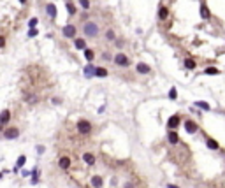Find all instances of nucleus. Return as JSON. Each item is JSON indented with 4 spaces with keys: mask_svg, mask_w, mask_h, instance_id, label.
I'll return each mask as SVG.
<instances>
[{
    "mask_svg": "<svg viewBox=\"0 0 225 188\" xmlns=\"http://www.w3.org/2000/svg\"><path fill=\"white\" fill-rule=\"evenodd\" d=\"M83 33H84L86 37H90V39H95V37H99V33H100V25L93 20L84 21V23H83Z\"/></svg>",
    "mask_w": 225,
    "mask_h": 188,
    "instance_id": "nucleus-1",
    "label": "nucleus"
},
{
    "mask_svg": "<svg viewBox=\"0 0 225 188\" xmlns=\"http://www.w3.org/2000/svg\"><path fill=\"white\" fill-rule=\"evenodd\" d=\"M76 128H78V132L81 134V136H90L93 130V125L88 121V120H84V118H81L79 121H78V125H76Z\"/></svg>",
    "mask_w": 225,
    "mask_h": 188,
    "instance_id": "nucleus-2",
    "label": "nucleus"
},
{
    "mask_svg": "<svg viewBox=\"0 0 225 188\" xmlns=\"http://www.w3.org/2000/svg\"><path fill=\"white\" fill-rule=\"evenodd\" d=\"M112 60H114V63H116L118 67H128V65H130V58H128L125 53H118Z\"/></svg>",
    "mask_w": 225,
    "mask_h": 188,
    "instance_id": "nucleus-3",
    "label": "nucleus"
},
{
    "mask_svg": "<svg viewBox=\"0 0 225 188\" xmlns=\"http://www.w3.org/2000/svg\"><path fill=\"white\" fill-rule=\"evenodd\" d=\"M4 137L5 139H18L20 137V128L18 127H9L4 130Z\"/></svg>",
    "mask_w": 225,
    "mask_h": 188,
    "instance_id": "nucleus-4",
    "label": "nucleus"
},
{
    "mask_svg": "<svg viewBox=\"0 0 225 188\" xmlns=\"http://www.w3.org/2000/svg\"><path fill=\"white\" fill-rule=\"evenodd\" d=\"M179 123H181V118H179V114H174L169 118V121H167V128L169 130H176L178 127H179Z\"/></svg>",
    "mask_w": 225,
    "mask_h": 188,
    "instance_id": "nucleus-5",
    "label": "nucleus"
},
{
    "mask_svg": "<svg viewBox=\"0 0 225 188\" xmlns=\"http://www.w3.org/2000/svg\"><path fill=\"white\" fill-rule=\"evenodd\" d=\"M71 165H72L71 157H60V160H58V167H60L62 171H69Z\"/></svg>",
    "mask_w": 225,
    "mask_h": 188,
    "instance_id": "nucleus-6",
    "label": "nucleus"
},
{
    "mask_svg": "<svg viewBox=\"0 0 225 188\" xmlns=\"http://www.w3.org/2000/svg\"><path fill=\"white\" fill-rule=\"evenodd\" d=\"M185 130H186L188 134H195V132L199 130V125L195 123L194 120H186V121H185Z\"/></svg>",
    "mask_w": 225,
    "mask_h": 188,
    "instance_id": "nucleus-7",
    "label": "nucleus"
},
{
    "mask_svg": "<svg viewBox=\"0 0 225 188\" xmlns=\"http://www.w3.org/2000/svg\"><path fill=\"white\" fill-rule=\"evenodd\" d=\"M90 185H92L93 188H102V186H104L102 176H99V174H93L92 178H90Z\"/></svg>",
    "mask_w": 225,
    "mask_h": 188,
    "instance_id": "nucleus-8",
    "label": "nucleus"
},
{
    "mask_svg": "<svg viewBox=\"0 0 225 188\" xmlns=\"http://www.w3.org/2000/svg\"><path fill=\"white\" fill-rule=\"evenodd\" d=\"M83 162L86 164V165H95V162H97V158H95V155L93 153H90V151H86V153H83Z\"/></svg>",
    "mask_w": 225,
    "mask_h": 188,
    "instance_id": "nucleus-9",
    "label": "nucleus"
},
{
    "mask_svg": "<svg viewBox=\"0 0 225 188\" xmlns=\"http://www.w3.org/2000/svg\"><path fill=\"white\" fill-rule=\"evenodd\" d=\"M76 27L74 25H67V27H63L62 28V33L65 35V37H76Z\"/></svg>",
    "mask_w": 225,
    "mask_h": 188,
    "instance_id": "nucleus-10",
    "label": "nucleus"
},
{
    "mask_svg": "<svg viewBox=\"0 0 225 188\" xmlns=\"http://www.w3.org/2000/svg\"><path fill=\"white\" fill-rule=\"evenodd\" d=\"M167 139L171 144H178L179 143V136L176 134V130H167Z\"/></svg>",
    "mask_w": 225,
    "mask_h": 188,
    "instance_id": "nucleus-11",
    "label": "nucleus"
},
{
    "mask_svg": "<svg viewBox=\"0 0 225 188\" xmlns=\"http://www.w3.org/2000/svg\"><path fill=\"white\" fill-rule=\"evenodd\" d=\"M135 69H137V72H139V74H150V72H151V67H150V65H146V63H143V62L137 63V67H135Z\"/></svg>",
    "mask_w": 225,
    "mask_h": 188,
    "instance_id": "nucleus-12",
    "label": "nucleus"
},
{
    "mask_svg": "<svg viewBox=\"0 0 225 188\" xmlns=\"http://www.w3.org/2000/svg\"><path fill=\"white\" fill-rule=\"evenodd\" d=\"M9 120H11V113H9V111H2V113H0V125H2V127L7 125Z\"/></svg>",
    "mask_w": 225,
    "mask_h": 188,
    "instance_id": "nucleus-13",
    "label": "nucleus"
},
{
    "mask_svg": "<svg viewBox=\"0 0 225 188\" xmlns=\"http://www.w3.org/2000/svg\"><path fill=\"white\" fill-rule=\"evenodd\" d=\"M206 144H208V148H209V149H218V148H220V144L216 143L215 139H211V137H208V139H206Z\"/></svg>",
    "mask_w": 225,
    "mask_h": 188,
    "instance_id": "nucleus-14",
    "label": "nucleus"
},
{
    "mask_svg": "<svg viewBox=\"0 0 225 188\" xmlns=\"http://www.w3.org/2000/svg\"><path fill=\"white\" fill-rule=\"evenodd\" d=\"M46 11H48L49 18H56V7H55V4H48V5H46Z\"/></svg>",
    "mask_w": 225,
    "mask_h": 188,
    "instance_id": "nucleus-15",
    "label": "nucleus"
},
{
    "mask_svg": "<svg viewBox=\"0 0 225 188\" xmlns=\"http://www.w3.org/2000/svg\"><path fill=\"white\" fill-rule=\"evenodd\" d=\"M95 76H99V77H106L107 76V69H104V67H97L95 70H93Z\"/></svg>",
    "mask_w": 225,
    "mask_h": 188,
    "instance_id": "nucleus-16",
    "label": "nucleus"
},
{
    "mask_svg": "<svg viewBox=\"0 0 225 188\" xmlns=\"http://www.w3.org/2000/svg\"><path fill=\"white\" fill-rule=\"evenodd\" d=\"M158 18H160V20H167V18H169V9H167V7H160Z\"/></svg>",
    "mask_w": 225,
    "mask_h": 188,
    "instance_id": "nucleus-17",
    "label": "nucleus"
},
{
    "mask_svg": "<svg viewBox=\"0 0 225 188\" xmlns=\"http://www.w3.org/2000/svg\"><path fill=\"white\" fill-rule=\"evenodd\" d=\"M74 46H76L78 49H86V42L83 41V39H76V42H74Z\"/></svg>",
    "mask_w": 225,
    "mask_h": 188,
    "instance_id": "nucleus-18",
    "label": "nucleus"
},
{
    "mask_svg": "<svg viewBox=\"0 0 225 188\" xmlns=\"http://www.w3.org/2000/svg\"><path fill=\"white\" fill-rule=\"evenodd\" d=\"M114 37H116L114 30H112V28H107V30H106V39H107V41H114Z\"/></svg>",
    "mask_w": 225,
    "mask_h": 188,
    "instance_id": "nucleus-19",
    "label": "nucleus"
},
{
    "mask_svg": "<svg viewBox=\"0 0 225 188\" xmlns=\"http://www.w3.org/2000/svg\"><path fill=\"white\" fill-rule=\"evenodd\" d=\"M195 107H201V109H204V111H209V109H211L209 104H206L202 100H197V102H195Z\"/></svg>",
    "mask_w": 225,
    "mask_h": 188,
    "instance_id": "nucleus-20",
    "label": "nucleus"
},
{
    "mask_svg": "<svg viewBox=\"0 0 225 188\" xmlns=\"http://www.w3.org/2000/svg\"><path fill=\"white\" fill-rule=\"evenodd\" d=\"M204 74H208V76H216V74H220V70L215 69V67H208V69L204 70Z\"/></svg>",
    "mask_w": 225,
    "mask_h": 188,
    "instance_id": "nucleus-21",
    "label": "nucleus"
},
{
    "mask_svg": "<svg viewBox=\"0 0 225 188\" xmlns=\"http://www.w3.org/2000/svg\"><path fill=\"white\" fill-rule=\"evenodd\" d=\"M65 5H67V11H69V14H72V16H74V14H76V5L72 4L71 0H69V2L65 4Z\"/></svg>",
    "mask_w": 225,
    "mask_h": 188,
    "instance_id": "nucleus-22",
    "label": "nucleus"
},
{
    "mask_svg": "<svg viewBox=\"0 0 225 188\" xmlns=\"http://www.w3.org/2000/svg\"><path fill=\"white\" fill-rule=\"evenodd\" d=\"M201 16H202L204 20H208V18L211 16V14H209V9H208L206 5H202V7H201Z\"/></svg>",
    "mask_w": 225,
    "mask_h": 188,
    "instance_id": "nucleus-23",
    "label": "nucleus"
},
{
    "mask_svg": "<svg viewBox=\"0 0 225 188\" xmlns=\"http://www.w3.org/2000/svg\"><path fill=\"white\" fill-rule=\"evenodd\" d=\"M93 56H95V53H93L92 49H84V58H86L88 62H92V60H93Z\"/></svg>",
    "mask_w": 225,
    "mask_h": 188,
    "instance_id": "nucleus-24",
    "label": "nucleus"
},
{
    "mask_svg": "<svg viewBox=\"0 0 225 188\" xmlns=\"http://www.w3.org/2000/svg\"><path fill=\"white\" fill-rule=\"evenodd\" d=\"M185 67H186V69H195V62L192 58H186V60H185Z\"/></svg>",
    "mask_w": 225,
    "mask_h": 188,
    "instance_id": "nucleus-25",
    "label": "nucleus"
},
{
    "mask_svg": "<svg viewBox=\"0 0 225 188\" xmlns=\"http://www.w3.org/2000/svg\"><path fill=\"white\" fill-rule=\"evenodd\" d=\"M78 2H79V5H81L84 11L90 9V0H78Z\"/></svg>",
    "mask_w": 225,
    "mask_h": 188,
    "instance_id": "nucleus-26",
    "label": "nucleus"
},
{
    "mask_svg": "<svg viewBox=\"0 0 225 188\" xmlns=\"http://www.w3.org/2000/svg\"><path fill=\"white\" fill-rule=\"evenodd\" d=\"M169 97H171L173 100H176V97H178V93H176V88H171V92H169Z\"/></svg>",
    "mask_w": 225,
    "mask_h": 188,
    "instance_id": "nucleus-27",
    "label": "nucleus"
},
{
    "mask_svg": "<svg viewBox=\"0 0 225 188\" xmlns=\"http://www.w3.org/2000/svg\"><path fill=\"white\" fill-rule=\"evenodd\" d=\"M25 162H27V158L20 157V158H18V167H23V165H25Z\"/></svg>",
    "mask_w": 225,
    "mask_h": 188,
    "instance_id": "nucleus-28",
    "label": "nucleus"
},
{
    "mask_svg": "<svg viewBox=\"0 0 225 188\" xmlns=\"http://www.w3.org/2000/svg\"><path fill=\"white\" fill-rule=\"evenodd\" d=\"M93 70H95V67H92V65H90V67H86V69H84V72H86V76H90V74H92Z\"/></svg>",
    "mask_w": 225,
    "mask_h": 188,
    "instance_id": "nucleus-29",
    "label": "nucleus"
},
{
    "mask_svg": "<svg viewBox=\"0 0 225 188\" xmlns=\"http://www.w3.org/2000/svg\"><path fill=\"white\" fill-rule=\"evenodd\" d=\"M28 25H30V28H33V27L37 25V18H32V20L28 21Z\"/></svg>",
    "mask_w": 225,
    "mask_h": 188,
    "instance_id": "nucleus-30",
    "label": "nucleus"
},
{
    "mask_svg": "<svg viewBox=\"0 0 225 188\" xmlns=\"http://www.w3.org/2000/svg\"><path fill=\"white\" fill-rule=\"evenodd\" d=\"M33 35H37V30H35V28H30V32H28V37H33Z\"/></svg>",
    "mask_w": 225,
    "mask_h": 188,
    "instance_id": "nucleus-31",
    "label": "nucleus"
},
{
    "mask_svg": "<svg viewBox=\"0 0 225 188\" xmlns=\"http://www.w3.org/2000/svg\"><path fill=\"white\" fill-rule=\"evenodd\" d=\"M4 44H5V37H2V35H0V48H2Z\"/></svg>",
    "mask_w": 225,
    "mask_h": 188,
    "instance_id": "nucleus-32",
    "label": "nucleus"
},
{
    "mask_svg": "<svg viewBox=\"0 0 225 188\" xmlns=\"http://www.w3.org/2000/svg\"><path fill=\"white\" fill-rule=\"evenodd\" d=\"M167 188H178L176 185H167Z\"/></svg>",
    "mask_w": 225,
    "mask_h": 188,
    "instance_id": "nucleus-33",
    "label": "nucleus"
},
{
    "mask_svg": "<svg viewBox=\"0 0 225 188\" xmlns=\"http://www.w3.org/2000/svg\"><path fill=\"white\" fill-rule=\"evenodd\" d=\"M20 2H21V4H25V2H27V0H20Z\"/></svg>",
    "mask_w": 225,
    "mask_h": 188,
    "instance_id": "nucleus-34",
    "label": "nucleus"
},
{
    "mask_svg": "<svg viewBox=\"0 0 225 188\" xmlns=\"http://www.w3.org/2000/svg\"><path fill=\"white\" fill-rule=\"evenodd\" d=\"M0 178H2V174H0Z\"/></svg>",
    "mask_w": 225,
    "mask_h": 188,
    "instance_id": "nucleus-35",
    "label": "nucleus"
}]
</instances>
